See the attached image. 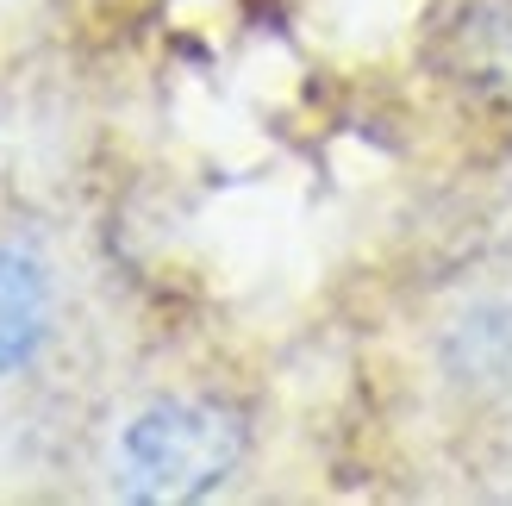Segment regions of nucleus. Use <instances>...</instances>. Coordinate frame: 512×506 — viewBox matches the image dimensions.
Segmentation results:
<instances>
[{"label": "nucleus", "instance_id": "obj_1", "mask_svg": "<svg viewBox=\"0 0 512 506\" xmlns=\"http://www.w3.org/2000/svg\"><path fill=\"white\" fill-rule=\"evenodd\" d=\"M244 463V419L207 394L150 400L113 438V494L144 506L207 500Z\"/></svg>", "mask_w": 512, "mask_h": 506}, {"label": "nucleus", "instance_id": "obj_2", "mask_svg": "<svg viewBox=\"0 0 512 506\" xmlns=\"http://www.w3.org/2000/svg\"><path fill=\"white\" fill-rule=\"evenodd\" d=\"M50 269L25 244L0 238V375H25L50 344Z\"/></svg>", "mask_w": 512, "mask_h": 506}]
</instances>
